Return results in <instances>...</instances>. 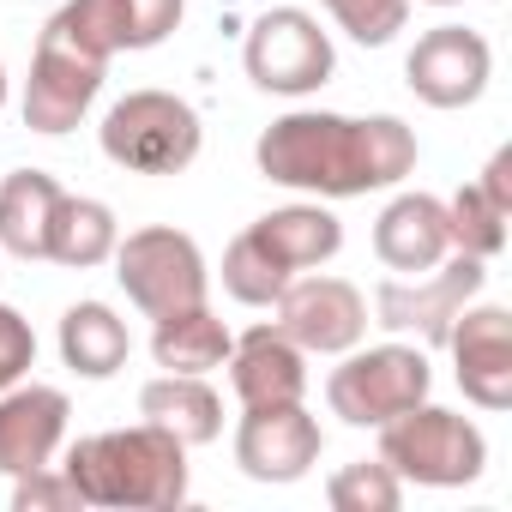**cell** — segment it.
<instances>
[{
	"label": "cell",
	"instance_id": "1",
	"mask_svg": "<svg viewBox=\"0 0 512 512\" xmlns=\"http://www.w3.org/2000/svg\"><path fill=\"white\" fill-rule=\"evenodd\" d=\"M266 181L326 193V199H356L374 187H398L416 169V133L398 115H326V109H296L272 121L253 145Z\"/></svg>",
	"mask_w": 512,
	"mask_h": 512
},
{
	"label": "cell",
	"instance_id": "2",
	"mask_svg": "<svg viewBox=\"0 0 512 512\" xmlns=\"http://www.w3.org/2000/svg\"><path fill=\"white\" fill-rule=\"evenodd\" d=\"M67 482L79 488L85 506L169 512V506L187 500V446L157 422L85 434L67 452Z\"/></svg>",
	"mask_w": 512,
	"mask_h": 512
},
{
	"label": "cell",
	"instance_id": "3",
	"mask_svg": "<svg viewBox=\"0 0 512 512\" xmlns=\"http://www.w3.org/2000/svg\"><path fill=\"white\" fill-rule=\"evenodd\" d=\"M380 464H392L398 482H422V488H464L482 476L488 464V440L476 422L434 410L428 398L392 422H380Z\"/></svg>",
	"mask_w": 512,
	"mask_h": 512
},
{
	"label": "cell",
	"instance_id": "4",
	"mask_svg": "<svg viewBox=\"0 0 512 512\" xmlns=\"http://www.w3.org/2000/svg\"><path fill=\"white\" fill-rule=\"evenodd\" d=\"M199 115L169 91H127L103 115V157L127 175H181L199 157Z\"/></svg>",
	"mask_w": 512,
	"mask_h": 512
},
{
	"label": "cell",
	"instance_id": "5",
	"mask_svg": "<svg viewBox=\"0 0 512 512\" xmlns=\"http://www.w3.org/2000/svg\"><path fill=\"white\" fill-rule=\"evenodd\" d=\"M434 374L416 344H374V350H344V368H332L326 398L350 428H380L428 398Z\"/></svg>",
	"mask_w": 512,
	"mask_h": 512
},
{
	"label": "cell",
	"instance_id": "6",
	"mask_svg": "<svg viewBox=\"0 0 512 512\" xmlns=\"http://www.w3.org/2000/svg\"><path fill=\"white\" fill-rule=\"evenodd\" d=\"M115 278L139 314L163 320L175 308L205 302V253L193 235L151 223V229H133L127 241H115Z\"/></svg>",
	"mask_w": 512,
	"mask_h": 512
},
{
	"label": "cell",
	"instance_id": "7",
	"mask_svg": "<svg viewBox=\"0 0 512 512\" xmlns=\"http://www.w3.org/2000/svg\"><path fill=\"white\" fill-rule=\"evenodd\" d=\"M241 61H247V79L260 85V91H272V97H308V91H320V85L332 79V67H338L332 37H326L320 19L302 13V7H272V13L253 19Z\"/></svg>",
	"mask_w": 512,
	"mask_h": 512
},
{
	"label": "cell",
	"instance_id": "8",
	"mask_svg": "<svg viewBox=\"0 0 512 512\" xmlns=\"http://www.w3.org/2000/svg\"><path fill=\"white\" fill-rule=\"evenodd\" d=\"M103 73H109V61L85 55L79 43H67L61 31L43 25L37 61H31V79H25V127L31 133H49V139L73 133L85 121V109L97 103Z\"/></svg>",
	"mask_w": 512,
	"mask_h": 512
},
{
	"label": "cell",
	"instance_id": "9",
	"mask_svg": "<svg viewBox=\"0 0 512 512\" xmlns=\"http://www.w3.org/2000/svg\"><path fill=\"white\" fill-rule=\"evenodd\" d=\"M278 308V332L308 356H344L368 338V302L344 278H290Z\"/></svg>",
	"mask_w": 512,
	"mask_h": 512
},
{
	"label": "cell",
	"instance_id": "10",
	"mask_svg": "<svg viewBox=\"0 0 512 512\" xmlns=\"http://www.w3.org/2000/svg\"><path fill=\"white\" fill-rule=\"evenodd\" d=\"M482 284H488L482 260H476V253H458V260H440L434 266V278H416V284L386 278L380 296H374V308H380V326L386 332H416L422 344H446L458 308L476 302Z\"/></svg>",
	"mask_w": 512,
	"mask_h": 512
},
{
	"label": "cell",
	"instance_id": "11",
	"mask_svg": "<svg viewBox=\"0 0 512 512\" xmlns=\"http://www.w3.org/2000/svg\"><path fill=\"white\" fill-rule=\"evenodd\" d=\"M404 79L410 91L428 103V109H464L488 91L494 79V49L482 31H464V25H434L428 37H416L410 61H404Z\"/></svg>",
	"mask_w": 512,
	"mask_h": 512
},
{
	"label": "cell",
	"instance_id": "12",
	"mask_svg": "<svg viewBox=\"0 0 512 512\" xmlns=\"http://www.w3.org/2000/svg\"><path fill=\"white\" fill-rule=\"evenodd\" d=\"M446 350H452V374L470 404L482 410L512 404V314L500 302H482V308L464 302L446 332Z\"/></svg>",
	"mask_w": 512,
	"mask_h": 512
},
{
	"label": "cell",
	"instance_id": "13",
	"mask_svg": "<svg viewBox=\"0 0 512 512\" xmlns=\"http://www.w3.org/2000/svg\"><path fill=\"white\" fill-rule=\"evenodd\" d=\"M320 422L302 404H266L247 410L235 428V464L253 482H302L320 464Z\"/></svg>",
	"mask_w": 512,
	"mask_h": 512
},
{
	"label": "cell",
	"instance_id": "14",
	"mask_svg": "<svg viewBox=\"0 0 512 512\" xmlns=\"http://www.w3.org/2000/svg\"><path fill=\"white\" fill-rule=\"evenodd\" d=\"M229 386L241 410H266V404H302L308 392V350H296L278 326H253L229 344Z\"/></svg>",
	"mask_w": 512,
	"mask_h": 512
},
{
	"label": "cell",
	"instance_id": "15",
	"mask_svg": "<svg viewBox=\"0 0 512 512\" xmlns=\"http://www.w3.org/2000/svg\"><path fill=\"white\" fill-rule=\"evenodd\" d=\"M67 416L73 404L61 386H7L0 392V470L7 476L43 470L67 440Z\"/></svg>",
	"mask_w": 512,
	"mask_h": 512
},
{
	"label": "cell",
	"instance_id": "16",
	"mask_svg": "<svg viewBox=\"0 0 512 512\" xmlns=\"http://www.w3.org/2000/svg\"><path fill=\"white\" fill-rule=\"evenodd\" d=\"M374 253L386 272H404V278H422L434 272L446 253H452V229H446V205L434 193H398L380 223H374Z\"/></svg>",
	"mask_w": 512,
	"mask_h": 512
},
{
	"label": "cell",
	"instance_id": "17",
	"mask_svg": "<svg viewBox=\"0 0 512 512\" xmlns=\"http://www.w3.org/2000/svg\"><path fill=\"white\" fill-rule=\"evenodd\" d=\"M247 235L260 241L290 278H296V272H314V266H326V260H338V247H344V223H338L326 205H284V211H266L260 223H247Z\"/></svg>",
	"mask_w": 512,
	"mask_h": 512
},
{
	"label": "cell",
	"instance_id": "18",
	"mask_svg": "<svg viewBox=\"0 0 512 512\" xmlns=\"http://www.w3.org/2000/svg\"><path fill=\"white\" fill-rule=\"evenodd\" d=\"M139 416L169 428L181 446H211L223 434V398L205 386V374H163L139 392Z\"/></svg>",
	"mask_w": 512,
	"mask_h": 512
},
{
	"label": "cell",
	"instance_id": "19",
	"mask_svg": "<svg viewBox=\"0 0 512 512\" xmlns=\"http://www.w3.org/2000/svg\"><path fill=\"white\" fill-rule=\"evenodd\" d=\"M61 187L43 169H13L0 181V247L19 260H49V223H55Z\"/></svg>",
	"mask_w": 512,
	"mask_h": 512
},
{
	"label": "cell",
	"instance_id": "20",
	"mask_svg": "<svg viewBox=\"0 0 512 512\" xmlns=\"http://www.w3.org/2000/svg\"><path fill=\"white\" fill-rule=\"evenodd\" d=\"M229 344H235L229 326H223L205 302L175 308V314H163V320L151 326V356H157L163 374H211V368L229 362Z\"/></svg>",
	"mask_w": 512,
	"mask_h": 512
},
{
	"label": "cell",
	"instance_id": "21",
	"mask_svg": "<svg viewBox=\"0 0 512 512\" xmlns=\"http://www.w3.org/2000/svg\"><path fill=\"white\" fill-rule=\"evenodd\" d=\"M127 350H133V338H127V326L115 320L109 302H73L61 314V362L73 374L109 380V374L127 368Z\"/></svg>",
	"mask_w": 512,
	"mask_h": 512
},
{
	"label": "cell",
	"instance_id": "22",
	"mask_svg": "<svg viewBox=\"0 0 512 512\" xmlns=\"http://www.w3.org/2000/svg\"><path fill=\"white\" fill-rule=\"evenodd\" d=\"M115 241H121V223H115V211H109L103 199L61 193L55 223H49V260H55V266L91 272V266L115 260Z\"/></svg>",
	"mask_w": 512,
	"mask_h": 512
},
{
	"label": "cell",
	"instance_id": "23",
	"mask_svg": "<svg viewBox=\"0 0 512 512\" xmlns=\"http://www.w3.org/2000/svg\"><path fill=\"white\" fill-rule=\"evenodd\" d=\"M284 284H290V272L241 229V235L229 241V253H223V290H229L241 308H272V302L284 296Z\"/></svg>",
	"mask_w": 512,
	"mask_h": 512
},
{
	"label": "cell",
	"instance_id": "24",
	"mask_svg": "<svg viewBox=\"0 0 512 512\" xmlns=\"http://www.w3.org/2000/svg\"><path fill=\"white\" fill-rule=\"evenodd\" d=\"M506 205H494L476 181L458 187V199L446 205V229H452V247L458 253H476V260H494V253L506 247Z\"/></svg>",
	"mask_w": 512,
	"mask_h": 512
},
{
	"label": "cell",
	"instance_id": "25",
	"mask_svg": "<svg viewBox=\"0 0 512 512\" xmlns=\"http://www.w3.org/2000/svg\"><path fill=\"white\" fill-rule=\"evenodd\" d=\"M326 500L338 506V512H398V500H404V482L392 476V464H344L332 482H326Z\"/></svg>",
	"mask_w": 512,
	"mask_h": 512
},
{
	"label": "cell",
	"instance_id": "26",
	"mask_svg": "<svg viewBox=\"0 0 512 512\" xmlns=\"http://www.w3.org/2000/svg\"><path fill=\"white\" fill-rule=\"evenodd\" d=\"M326 13H332L362 49H380V43H392V37L404 31L410 0H326Z\"/></svg>",
	"mask_w": 512,
	"mask_h": 512
},
{
	"label": "cell",
	"instance_id": "27",
	"mask_svg": "<svg viewBox=\"0 0 512 512\" xmlns=\"http://www.w3.org/2000/svg\"><path fill=\"white\" fill-rule=\"evenodd\" d=\"M19 488H13V512H79L85 500H79V488L67 482V470L55 476L49 464L43 470H31V476H13Z\"/></svg>",
	"mask_w": 512,
	"mask_h": 512
},
{
	"label": "cell",
	"instance_id": "28",
	"mask_svg": "<svg viewBox=\"0 0 512 512\" xmlns=\"http://www.w3.org/2000/svg\"><path fill=\"white\" fill-rule=\"evenodd\" d=\"M31 362H37V332H31V320H25L19 308L0 302V392L19 386V380L31 374Z\"/></svg>",
	"mask_w": 512,
	"mask_h": 512
},
{
	"label": "cell",
	"instance_id": "29",
	"mask_svg": "<svg viewBox=\"0 0 512 512\" xmlns=\"http://www.w3.org/2000/svg\"><path fill=\"white\" fill-rule=\"evenodd\" d=\"M127 7V49H157L175 25L187 0H121Z\"/></svg>",
	"mask_w": 512,
	"mask_h": 512
},
{
	"label": "cell",
	"instance_id": "30",
	"mask_svg": "<svg viewBox=\"0 0 512 512\" xmlns=\"http://www.w3.org/2000/svg\"><path fill=\"white\" fill-rule=\"evenodd\" d=\"M476 187H482L494 205H506V211H512V151H506V145L488 157V169H482V181H476Z\"/></svg>",
	"mask_w": 512,
	"mask_h": 512
},
{
	"label": "cell",
	"instance_id": "31",
	"mask_svg": "<svg viewBox=\"0 0 512 512\" xmlns=\"http://www.w3.org/2000/svg\"><path fill=\"white\" fill-rule=\"evenodd\" d=\"M0 109H7V67H0Z\"/></svg>",
	"mask_w": 512,
	"mask_h": 512
},
{
	"label": "cell",
	"instance_id": "32",
	"mask_svg": "<svg viewBox=\"0 0 512 512\" xmlns=\"http://www.w3.org/2000/svg\"><path fill=\"white\" fill-rule=\"evenodd\" d=\"M428 7H464V0H428Z\"/></svg>",
	"mask_w": 512,
	"mask_h": 512
}]
</instances>
